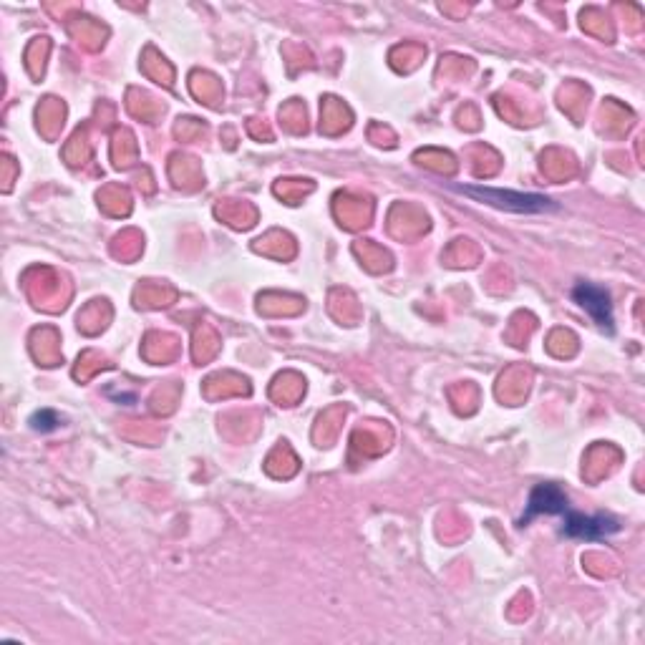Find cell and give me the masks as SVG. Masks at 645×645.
Instances as JSON below:
<instances>
[{
    "label": "cell",
    "instance_id": "5",
    "mask_svg": "<svg viewBox=\"0 0 645 645\" xmlns=\"http://www.w3.org/2000/svg\"><path fill=\"white\" fill-rule=\"evenodd\" d=\"M58 419L51 414V411H41V414L33 416V429L38 431H48V429H56Z\"/></svg>",
    "mask_w": 645,
    "mask_h": 645
},
{
    "label": "cell",
    "instance_id": "1",
    "mask_svg": "<svg viewBox=\"0 0 645 645\" xmlns=\"http://www.w3.org/2000/svg\"><path fill=\"white\" fill-rule=\"evenodd\" d=\"M459 195L474 197L479 202L499 207L507 212H520V215H532V212H552L557 210V202H552L545 195H525V192H512V189H494V187H469V184H454Z\"/></svg>",
    "mask_w": 645,
    "mask_h": 645
},
{
    "label": "cell",
    "instance_id": "3",
    "mask_svg": "<svg viewBox=\"0 0 645 645\" xmlns=\"http://www.w3.org/2000/svg\"><path fill=\"white\" fill-rule=\"evenodd\" d=\"M572 298L577 300V305L583 310H588L593 315V320L600 328H605L608 333H613L615 318H613V303H610V293L605 288H598L593 283H577L572 290Z\"/></svg>",
    "mask_w": 645,
    "mask_h": 645
},
{
    "label": "cell",
    "instance_id": "4",
    "mask_svg": "<svg viewBox=\"0 0 645 645\" xmlns=\"http://www.w3.org/2000/svg\"><path fill=\"white\" fill-rule=\"evenodd\" d=\"M567 512V494L557 484H537L527 499V509L522 514L520 525L525 527L537 514H562Z\"/></svg>",
    "mask_w": 645,
    "mask_h": 645
},
{
    "label": "cell",
    "instance_id": "2",
    "mask_svg": "<svg viewBox=\"0 0 645 645\" xmlns=\"http://www.w3.org/2000/svg\"><path fill=\"white\" fill-rule=\"evenodd\" d=\"M562 517H565L562 535L572 537V540H605V537L620 532V522L608 514L585 517V514H575L567 509V512H562Z\"/></svg>",
    "mask_w": 645,
    "mask_h": 645
}]
</instances>
